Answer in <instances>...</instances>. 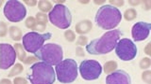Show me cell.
Here are the masks:
<instances>
[{
  "mask_svg": "<svg viewBox=\"0 0 151 84\" xmlns=\"http://www.w3.org/2000/svg\"><path fill=\"white\" fill-rule=\"evenodd\" d=\"M151 24L149 22H138L132 26L131 36L135 41H143L146 39L149 36Z\"/></svg>",
  "mask_w": 151,
  "mask_h": 84,
  "instance_id": "7c38bea8",
  "label": "cell"
},
{
  "mask_svg": "<svg viewBox=\"0 0 151 84\" xmlns=\"http://www.w3.org/2000/svg\"><path fill=\"white\" fill-rule=\"evenodd\" d=\"M117 69V63L115 61H109L104 64V72L106 74H111Z\"/></svg>",
  "mask_w": 151,
  "mask_h": 84,
  "instance_id": "e0dca14e",
  "label": "cell"
},
{
  "mask_svg": "<svg viewBox=\"0 0 151 84\" xmlns=\"http://www.w3.org/2000/svg\"><path fill=\"white\" fill-rule=\"evenodd\" d=\"M0 84H12V81L9 80V79L4 78V79H2L1 81H0Z\"/></svg>",
  "mask_w": 151,
  "mask_h": 84,
  "instance_id": "836d02e7",
  "label": "cell"
},
{
  "mask_svg": "<svg viewBox=\"0 0 151 84\" xmlns=\"http://www.w3.org/2000/svg\"><path fill=\"white\" fill-rule=\"evenodd\" d=\"M7 26H6V23L4 22H1V24H0V36H5L7 35Z\"/></svg>",
  "mask_w": 151,
  "mask_h": 84,
  "instance_id": "4316f807",
  "label": "cell"
},
{
  "mask_svg": "<svg viewBox=\"0 0 151 84\" xmlns=\"http://www.w3.org/2000/svg\"><path fill=\"white\" fill-rule=\"evenodd\" d=\"M150 48H151V44L148 43L147 45H146L145 49V52L147 54V55H150L151 54V50H150Z\"/></svg>",
  "mask_w": 151,
  "mask_h": 84,
  "instance_id": "f546056e",
  "label": "cell"
},
{
  "mask_svg": "<svg viewBox=\"0 0 151 84\" xmlns=\"http://www.w3.org/2000/svg\"><path fill=\"white\" fill-rule=\"evenodd\" d=\"M51 33H38V32H28L22 36L23 48L30 53L35 54L42 46L45 42L51 38Z\"/></svg>",
  "mask_w": 151,
  "mask_h": 84,
  "instance_id": "52a82bcc",
  "label": "cell"
},
{
  "mask_svg": "<svg viewBox=\"0 0 151 84\" xmlns=\"http://www.w3.org/2000/svg\"><path fill=\"white\" fill-rule=\"evenodd\" d=\"M46 22H47V16L45 13L40 12L36 14V22L46 23Z\"/></svg>",
  "mask_w": 151,
  "mask_h": 84,
  "instance_id": "603a6c76",
  "label": "cell"
},
{
  "mask_svg": "<svg viewBox=\"0 0 151 84\" xmlns=\"http://www.w3.org/2000/svg\"><path fill=\"white\" fill-rule=\"evenodd\" d=\"M14 50H15V52H16V56L18 57V59L21 61H25L26 59V52L25 50H24V48H23V45L22 44H19V43H16L14 45Z\"/></svg>",
  "mask_w": 151,
  "mask_h": 84,
  "instance_id": "2e32d148",
  "label": "cell"
},
{
  "mask_svg": "<svg viewBox=\"0 0 151 84\" xmlns=\"http://www.w3.org/2000/svg\"><path fill=\"white\" fill-rule=\"evenodd\" d=\"M123 32L119 29H113L106 32L99 38L92 40L86 46L87 52L92 55H103L111 52L115 49L117 42L121 38Z\"/></svg>",
  "mask_w": 151,
  "mask_h": 84,
  "instance_id": "6da1fadb",
  "label": "cell"
},
{
  "mask_svg": "<svg viewBox=\"0 0 151 84\" xmlns=\"http://www.w3.org/2000/svg\"><path fill=\"white\" fill-rule=\"evenodd\" d=\"M122 20L120 9L112 5H104L96 11L94 22L104 30H113Z\"/></svg>",
  "mask_w": 151,
  "mask_h": 84,
  "instance_id": "7a4b0ae2",
  "label": "cell"
},
{
  "mask_svg": "<svg viewBox=\"0 0 151 84\" xmlns=\"http://www.w3.org/2000/svg\"><path fill=\"white\" fill-rule=\"evenodd\" d=\"M78 70L85 80H96L102 73V65L96 60H84L80 63Z\"/></svg>",
  "mask_w": 151,
  "mask_h": 84,
  "instance_id": "30bf717a",
  "label": "cell"
},
{
  "mask_svg": "<svg viewBox=\"0 0 151 84\" xmlns=\"http://www.w3.org/2000/svg\"><path fill=\"white\" fill-rule=\"evenodd\" d=\"M77 53L78 56H83L84 55V52H83V50L81 49V47H78L77 49Z\"/></svg>",
  "mask_w": 151,
  "mask_h": 84,
  "instance_id": "d6a6232c",
  "label": "cell"
},
{
  "mask_svg": "<svg viewBox=\"0 0 151 84\" xmlns=\"http://www.w3.org/2000/svg\"><path fill=\"white\" fill-rule=\"evenodd\" d=\"M151 64V61L148 57H145L144 59H142V61L140 62V67L142 69H148L150 67Z\"/></svg>",
  "mask_w": 151,
  "mask_h": 84,
  "instance_id": "7402d4cb",
  "label": "cell"
},
{
  "mask_svg": "<svg viewBox=\"0 0 151 84\" xmlns=\"http://www.w3.org/2000/svg\"><path fill=\"white\" fill-rule=\"evenodd\" d=\"M38 7H39V8L42 11V13L50 11L52 8H53L52 7V4L49 1H44V0L39 1V3H38Z\"/></svg>",
  "mask_w": 151,
  "mask_h": 84,
  "instance_id": "ac0fdd59",
  "label": "cell"
},
{
  "mask_svg": "<svg viewBox=\"0 0 151 84\" xmlns=\"http://www.w3.org/2000/svg\"><path fill=\"white\" fill-rule=\"evenodd\" d=\"M87 41H88V38L86 36H80L78 37V39L77 41V43L78 45H80V46H83V45H86L87 44Z\"/></svg>",
  "mask_w": 151,
  "mask_h": 84,
  "instance_id": "83f0119b",
  "label": "cell"
},
{
  "mask_svg": "<svg viewBox=\"0 0 151 84\" xmlns=\"http://www.w3.org/2000/svg\"><path fill=\"white\" fill-rule=\"evenodd\" d=\"M106 84H131V78L125 70L118 69L108 75Z\"/></svg>",
  "mask_w": 151,
  "mask_h": 84,
  "instance_id": "4fadbf2b",
  "label": "cell"
},
{
  "mask_svg": "<svg viewBox=\"0 0 151 84\" xmlns=\"http://www.w3.org/2000/svg\"><path fill=\"white\" fill-rule=\"evenodd\" d=\"M23 66L21 64H16L15 65L13 66V68L12 69V71L9 72V77H14V76H17L18 74H20L23 71Z\"/></svg>",
  "mask_w": 151,
  "mask_h": 84,
  "instance_id": "ffe728a7",
  "label": "cell"
},
{
  "mask_svg": "<svg viewBox=\"0 0 151 84\" xmlns=\"http://www.w3.org/2000/svg\"><path fill=\"white\" fill-rule=\"evenodd\" d=\"M92 27H93V24L89 20H84V21L79 22L78 24L76 25V32L78 33L80 35H83L90 32V30L92 29Z\"/></svg>",
  "mask_w": 151,
  "mask_h": 84,
  "instance_id": "5bb4252c",
  "label": "cell"
},
{
  "mask_svg": "<svg viewBox=\"0 0 151 84\" xmlns=\"http://www.w3.org/2000/svg\"><path fill=\"white\" fill-rule=\"evenodd\" d=\"M3 12L8 21L12 22H19L26 18L27 8L20 1L9 0L5 4Z\"/></svg>",
  "mask_w": 151,
  "mask_h": 84,
  "instance_id": "ba28073f",
  "label": "cell"
},
{
  "mask_svg": "<svg viewBox=\"0 0 151 84\" xmlns=\"http://www.w3.org/2000/svg\"><path fill=\"white\" fill-rule=\"evenodd\" d=\"M37 59L50 65H56L63 59V50L61 46L55 43H47L35 53Z\"/></svg>",
  "mask_w": 151,
  "mask_h": 84,
  "instance_id": "5b68a950",
  "label": "cell"
},
{
  "mask_svg": "<svg viewBox=\"0 0 151 84\" xmlns=\"http://www.w3.org/2000/svg\"><path fill=\"white\" fill-rule=\"evenodd\" d=\"M137 16V12L134 8H129L127 9V10L125 11L124 13V17L127 21H132L134 20V19L136 18Z\"/></svg>",
  "mask_w": 151,
  "mask_h": 84,
  "instance_id": "d6986e66",
  "label": "cell"
},
{
  "mask_svg": "<svg viewBox=\"0 0 151 84\" xmlns=\"http://www.w3.org/2000/svg\"><path fill=\"white\" fill-rule=\"evenodd\" d=\"M64 36L66 40L69 42H73L76 39V35L72 30H67L66 32H64Z\"/></svg>",
  "mask_w": 151,
  "mask_h": 84,
  "instance_id": "cb8c5ba5",
  "label": "cell"
},
{
  "mask_svg": "<svg viewBox=\"0 0 151 84\" xmlns=\"http://www.w3.org/2000/svg\"><path fill=\"white\" fill-rule=\"evenodd\" d=\"M36 61V59L35 58H33V57H29V58H27L24 62H25V64H31L32 62H35Z\"/></svg>",
  "mask_w": 151,
  "mask_h": 84,
  "instance_id": "4dcf8cb0",
  "label": "cell"
},
{
  "mask_svg": "<svg viewBox=\"0 0 151 84\" xmlns=\"http://www.w3.org/2000/svg\"><path fill=\"white\" fill-rule=\"evenodd\" d=\"M13 83L14 84H27V79L24 78H21V77H18V78H14Z\"/></svg>",
  "mask_w": 151,
  "mask_h": 84,
  "instance_id": "f1b7e54d",
  "label": "cell"
},
{
  "mask_svg": "<svg viewBox=\"0 0 151 84\" xmlns=\"http://www.w3.org/2000/svg\"><path fill=\"white\" fill-rule=\"evenodd\" d=\"M50 22L60 29H67L72 23V14L70 9L63 4H57L49 11Z\"/></svg>",
  "mask_w": 151,
  "mask_h": 84,
  "instance_id": "8992f818",
  "label": "cell"
},
{
  "mask_svg": "<svg viewBox=\"0 0 151 84\" xmlns=\"http://www.w3.org/2000/svg\"><path fill=\"white\" fill-rule=\"evenodd\" d=\"M25 24L27 28H29V29H32L33 30V28H34L35 24H36V19L34 17H28L27 18V20L25 22Z\"/></svg>",
  "mask_w": 151,
  "mask_h": 84,
  "instance_id": "44dd1931",
  "label": "cell"
},
{
  "mask_svg": "<svg viewBox=\"0 0 151 84\" xmlns=\"http://www.w3.org/2000/svg\"><path fill=\"white\" fill-rule=\"evenodd\" d=\"M142 78H143V80L145 81L147 84H150L151 83V72L149 70H146L143 73L142 75Z\"/></svg>",
  "mask_w": 151,
  "mask_h": 84,
  "instance_id": "484cf974",
  "label": "cell"
},
{
  "mask_svg": "<svg viewBox=\"0 0 151 84\" xmlns=\"http://www.w3.org/2000/svg\"><path fill=\"white\" fill-rule=\"evenodd\" d=\"M113 5H117V6H123L124 5V1H111Z\"/></svg>",
  "mask_w": 151,
  "mask_h": 84,
  "instance_id": "e575fe53",
  "label": "cell"
},
{
  "mask_svg": "<svg viewBox=\"0 0 151 84\" xmlns=\"http://www.w3.org/2000/svg\"><path fill=\"white\" fill-rule=\"evenodd\" d=\"M104 1H94V3H96V4H102Z\"/></svg>",
  "mask_w": 151,
  "mask_h": 84,
  "instance_id": "d590c367",
  "label": "cell"
},
{
  "mask_svg": "<svg viewBox=\"0 0 151 84\" xmlns=\"http://www.w3.org/2000/svg\"><path fill=\"white\" fill-rule=\"evenodd\" d=\"M138 52L137 46L131 39L129 38H120L117 42L115 47V53L117 57L122 61H129L133 60Z\"/></svg>",
  "mask_w": 151,
  "mask_h": 84,
  "instance_id": "9c48e42d",
  "label": "cell"
},
{
  "mask_svg": "<svg viewBox=\"0 0 151 84\" xmlns=\"http://www.w3.org/2000/svg\"><path fill=\"white\" fill-rule=\"evenodd\" d=\"M27 78L31 84H53L56 74L52 65L45 62H38L30 66Z\"/></svg>",
  "mask_w": 151,
  "mask_h": 84,
  "instance_id": "3957f363",
  "label": "cell"
},
{
  "mask_svg": "<svg viewBox=\"0 0 151 84\" xmlns=\"http://www.w3.org/2000/svg\"><path fill=\"white\" fill-rule=\"evenodd\" d=\"M24 2H26L28 6H35V5L37 4V1L36 0H34V1H29V0H25Z\"/></svg>",
  "mask_w": 151,
  "mask_h": 84,
  "instance_id": "1f68e13d",
  "label": "cell"
},
{
  "mask_svg": "<svg viewBox=\"0 0 151 84\" xmlns=\"http://www.w3.org/2000/svg\"><path fill=\"white\" fill-rule=\"evenodd\" d=\"M9 36L12 37V40L18 41L22 39V31L17 26H12L9 28Z\"/></svg>",
  "mask_w": 151,
  "mask_h": 84,
  "instance_id": "9a60e30c",
  "label": "cell"
},
{
  "mask_svg": "<svg viewBox=\"0 0 151 84\" xmlns=\"http://www.w3.org/2000/svg\"><path fill=\"white\" fill-rule=\"evenodd\" d=\"M55 74L60 83L69 84L74 82L78 78V64L73 59H65L55 66Z\"/></svg>",
  "mask_w": 151,
  "mask_h": 84,
  "instance_id": "277c9868",
  "label": "cell"
},
{
  "mask_svg": "<svg viewBox=\"0 0 151 84\" xmlns=\"http://www.w3.org/2000/svg\"><path fill=\"white\" fill-rule=\"evenodd\" d=\"M16 52L14 47L8 43L0 44V68L7 70L15 64Z\"/></svg>",
  "mask_w": 151,
  "mask_h": 84,
  "instance_id": "8fae6325",
  "label": "cell"
},
{
  "mask_svg": "<svg viewBox=\"0 0 151 84\" xmlns=\"http://www.w3.org/2000/svg\"><path fill=\"white\" fill-rule=\"evenodd\" d=\"M46 28V23H41V22H36V24L33 28L34 32H44Z\"/></svg>",
  "mask_w": 151,
  "mask_h": 84,
  "instance_id": "d4e9b609",
  "label": "cell"
}]
</instances>
